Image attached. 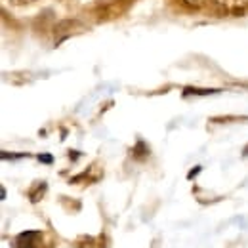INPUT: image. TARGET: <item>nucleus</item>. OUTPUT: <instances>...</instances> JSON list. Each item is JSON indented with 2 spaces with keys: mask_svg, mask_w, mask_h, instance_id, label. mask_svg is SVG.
Returning a JSON list of instances; mask_svg holds the SVG:
<instances>
[{
  "mask_svg": "<svg viewBox=\"0 0 248 248\" xmlns=\"http://www.w3.org/2000/svg\"><path fill=\"white\" fill-rule=\"evenodd\" d=\"M44 235L40 231H25L16 239V248H44Z\"/></svg>",
  "mask_w": 248,
  "mask_h": 248,
  "instance_id": "nucleus-2",
  "label": "nucleus"
},
{
  "mask_svg": "<svg viewBox=\"0 0 248 248\" xmlns=\"http://www.w3.org/2000/svg\"><path fill=\"white\" fill-rule=\"evenodd\" d=\"M14 6H27V4H32V2H36V0H10Z\"/></svg>",
  "mask_w": 248,
  "mask_h": 248,
  "instance_id": "nucleus-4",
  "label": "nucleus"
},
{
  "mask_svg": "<svg viewBox=\"0 0 248 248\" xmlns=\"http://www.w3.org/2000/svg\"><path fill=\"white\" fill-rule=\"evenodd\" d=\"M210 10L219 16H243L248 12V0H210Z\"/></svg>",
  "mask_w": 248,
  "mask_h": 248,
  "instance_id": "nucleus-1",
  "label": "nucleus"
},
{
  "mask_svg": "<svg viewBox=\"0 0 248 248\" xmlns=\"http://www.w3.org/2000/svg\"><path fill=\"white\" fill-rule=\"evenodd\" d=\"M176 4L189 12H199V10H208L210 0H176Z\"/></svg>",
  "mask_w": 248,
  "mask_h": 248,
  "instance_id": "nucleus-3",
  "label": "nucleus"
}]
</instances>
